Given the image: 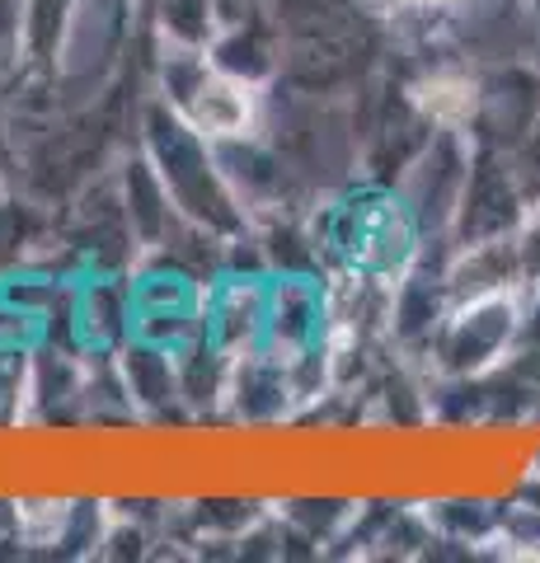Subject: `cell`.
I'll list each match as a JSON object with an SVG mask.
<instances>
[{
  "label": "cell",
  "mask_w": 540,
  "mask_h": 563,
  "mask_svg": "<svg viewBox=\"0 0 540 563\" xmlns=\"http://www.w3.org/2000/svg\"><path fill=\"white\" fill-rule=\"evenodd\" d=\"M414 5H442V0H414Z\"/></svg>",
  "instance_id": "1"
}]
</instances>
